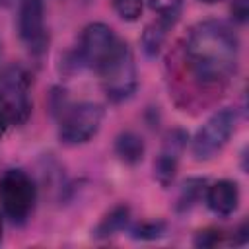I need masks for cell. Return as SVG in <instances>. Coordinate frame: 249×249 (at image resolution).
Returning a JSON list of instances; mask_svg holds the SVG:
<instances>
[{
  "mask_svg": "<svg viewBox=\"0 0 249 249\" xmlns=\"http://www.w3.org/2000/svg\"><path fill=\"white\" fill-rule=\"evenodd\" d=\"M220 239H222V231L210 228V230L198 231L196 237H195V243H196L198 247H212V245H216Z\"/></svg>",
  "mask_w": 249,
  "mask_h": 249,
  "instance_id": "ac0fdd59",
  "label": "cell"
},
{
  "mask_svg": "<svg viewBox=\"0 0 249 249\" xmlns=\"http://www.w3.org/2000/svg\"><path fill=\"white\" fill-rule=\"evenodd\" d=\"M185 53L191 72L198 82L220 84L235 72L239 41L228 23L208 19L191 29Z\"/></svg>",
  "mask_w": 249,
  "mask_h": 249,
  "instance_id": "6da1fadb",
  "label": "cell"
},
{
  "mask_svg": "<svg viewBox=\"0 0 249 249\" xmlns=\"http://www.w3.org/2000/svg\"><path fill=\"white\" fill-rule=\"evenodd\" d=\"M103 121V109L97 103H78L70 107L60 123L58 136L62 144L78 146L88 142L97 130Z\"/></svg>",
  "mask_w": 249,
  "mask_h": 249,
  "instance_id": "5b68a950",
  "label": "cell"
},
{
  "mask_svg": "<svg viewBox=\"0 0 249 249\" xmlns=\"http://www.w3.org/2000/svg\"><path fill=\"white\" fill-rule=\"evenodd\" d=\"M0 204L4 212L16 222H21L29 216L35 204V185L27 173L10 169L0 177Z\"/></svg>",
  "mask_w": 249,
  "mask_h": 249,
  "instance_id": "3957f363",
  "label": "cell"
},
{
  "mask_svg": "<svg viewBox=\"0 0 249 249\" xmlns=\"http://www.w3.org/2000/svg\"><path fill=\"white\" fill-rule=\"evenodd\" d=\"M12 121H10V117H8V113H6V109L2 107V103H0V136H4V132H6V128H8V124H10Z\"/></svg>",
  "mask_w": 249,
  "mask_h": 249,
  "instance_id": "ffe728a7",
  "label": "cell"
},
{
  "mask_svg": "<svg viewBox=\"0 0 249 249\" xmlns=\"http://www.w3.org/2000/svg\"><path fill=\"white\" fill-rule=\"evenodd\" d=\"M173 25L169 21H163V19H156L154 23L146 25L144 33H142V49L148 56H156L160 54L163 43H165V37H167V31L171 29Z\"/></svg>",
  "mask_w": 249,
  "mask_h": 249,
  "instance_id": "30bf717a",
  "label": "cell"
},
{
  "mask_svg": "<svg viewBox=\"0 0 249 249\" xmlns=\"http://www.w3.org/2000/svg\"><path fill=\"white\" fill-rule=\"evenodd\" d=\"M115 152L123 161L138 163L144 156V142L134 132H123V134H119V138L115 142Z\"/></svg>",
  "mask_w": 249,
  "mask_h": 249,
  "instance_id": "8fae6325",
  "label": "cell"
},
{
  "mask_svg": "<svg viewBox=\"0 0 249 249\" xmlns=\"http://www.w3.org/2000/svg\"><path fill=\"white\" fill-rule=\"evenodd\" d=\"M113 8L117 16L124 21H136L142 14L144 0H113Z\"/></svg>",
  "mask_w": 249,
  "mask_h": 249,
  "instance_id": "9a60e30c",
  "label": "cell"
},
{
  "mask_svg": "<svg viewBox=\"0 0 249 249\" xmlns=\"http://www.w3.org/2000/svg\"><path fill=\"white\" fill-rule=\"evenodd\" d=\"M0 103L12 123H25L31 111L29 76L21 66H10L0 76Z\"/></svg>",
  "mask_w": 249,
  "mask_h": 249,
  "instance_id": "8992f818",
  "label": "cell"
},
{
  "mask_svg": "<svg viewBox=\"0 0 249 249\" xmlns=\"http://www.w3.org/2000/svg\"><path fill=\"white\" fill-rule=\"evenodd\" d=\"M97 72L101 76L103 91L111 101H124L134 93L138 84L136 64L134 54L126 43L121 41L115 53L103 62V66Z\"/></svg>",
  "mask_w": 249,
  "mask_h": 249,
  "instance_id": "7a4b0ae2",
  "label": "cell"
},
{
  "mask_svg": "<svg viewBox=\"0 0 249 249\" xmlns=\"http://www.w3.org/2000/svg\"><path fill=\"white\" fill-rule=\"evenodd\" d=\"M231 14L237 21H245V18H247V0H233Z\"/></svg>",
  "mask_w": 249,
  "mask_h": 249,
  "instance_id": "d6986e66",
  "label": "cell"
},
{
  "mask_svg": "<svg viewBox=\"0 0 249 249\" xmlns=\"http://www.w3.org/2000/svg\"><path fill=\"white\" fill-rule=\"evenodd\" d=\"M235 111L233 109H222L218 113H214L195 134L193 138V156L198 161L210 160L212 156H216L226 142L230 140L233 128H235Z\"/></svg>",
  "mask_w": 249,
  "mask_h": 249,
  "instance_id": "277c9868",
  "label": "cell"
},
{
  "mask_svg": "<svg viewBox=\"0 0 249 249\" xmlns=\"http://www.w3.org/2000/svg\"><path fill=\"white\" fill-rule=\"evenodd\" d=\"M152 12L158 14L160 19L169 21L171 25H175V21L181 16V8H183V0H148Z\"/></svg>",
  "mask_w": 249,
  "mask_h": 249,
  "instance_id": "4fadbf2b",
  "label": "cell"
},
{
  "mask_svg": "<svg viewBox=\"0 0 249 249\" xmlns=\"http://www.w3.org/2000/svg\"><path fill=\"white\" fill-rule=\"evenodd\" d=\"M119 39L115 31L105 25V23H89L80 39V60L89 66L99 70L103 62L115 53L119 47Z\"/></svg>",
  "mask_w": 249,
  "mask_h": 249,
  "instance_id": "52a82bcc",
  "label": "cell"
},
{
  "mask_svg": "<svg viewBox=\"0 0 249 249\" xmlns=\"http://www.w3.org/2000/svg\"><path fill=\"white\" fill-rule=\"evenodd\" d=\"M126 222H128V208L126 206H117L113 212H109L105 218H103V222L99 224V228H97V237H107V235H113V233H117L119 230H123L124 226H126Z\"/></svg>",
  "mask_w": 249,
  "mask_h": 249,
  "instance_id": "7c38bea8",
  "label": "cell"
},
{
  "mask_svg": "<svg viewBox=\"0 0 249 249\" xmlns=\"http://www.w3.org/2000/svg\"><path fill=\"white\" fill-rule=\"evenodd\" d=\"M0 239H2V220H0Z\"/></svg>",
  "mask_w": 249,
  "mask_h": 249,
  "instance_id": "44dd1931",
  "label": "cell"
},
{
  "mask_svg": "<svg viewBox=\"0 0 249 249\" xmlns=\"http://www.w3.org/2000/svg\"><path fill=\"white\" fill-rule=\"evenodd\" d=\"M163 231V224L161 222H152V224H142L134 230V237H142V239H154L158 235H161Z\"/></svg>",
  "mask_w": 249,
  "mask_h": 249,
  "instance_id": "e0dca14e",
  "label": "cell"
},
{
  "mask_svg": "<svg viewBox=\"0 0 249 249\" xmlns=\"http://www.w3.org/2000/svg\"><path fill=\"white\" fill-rule=\"evenodd\" d=\"M200 2H216V0H200Z\"/></svg>",
  "mask_w": 249,
  "mask_h": 249,
  "instance_id": "7402d4cb",
  "label": "cell"
},
{
  "mask_svg": "<svg viewBox=\"0 0 249 249\" xmlns=\"http://www.w3.org/2000/svg\"><path fill=\"white\" fill-rule=\"evenodd\" d=\"M206 202L210 210H214L220 216H228L237 208L239 202V189L233 181L222 179L208 187L206 191Z\"/></svg>",
  "mask_w": 249,
  "mask_h": 249,
  "instance_id": "9c48e42d",
  "label": "cell"
},
{
  "mask_svg": "<svg viewBox=\"0 0 249 249\" xmlns=\"http://www.w3.org/2000/svg\"><path fill=\"white\" fill-rule=\"evenodd\" d=\"M202 185H204V181H200V179H189L185 183V187L181 191V196H179V208L181 210L193 206L198 200V196L202 193Z\"/></svg>",
  "mask_w": 249,
  "mask_h": 249,
  "instance_id": "2e32d148",
  "label": "cell"
},
{
  "mask_svg": "<svg viewBox=\"0 0 249 249\" xmlns=\"http://www.w3.org/2000/svg\"><path fill=\"white\" fill-rule=\"evenodd\" d=\"M43 0H21L19 4V35L29 45L33 53H41L47 45V35L43 27Z\"/></svg>",
  "mask_w": 249,
  "mask_h": 249,
  "instance_id": "ba28073f",
  "label": "cell"
},
{
  "mask_svg": "<svg viewBox=\"0 0 249 249\" xmlns=\"http://www.w3.org/2000/svg\"><path fill=\"white\" fill-rule=\"evenodd\" d=\"M177 161H179V158L169 156V154H165V152H161L160 158L156 160V163H154V175H156V179H158L163 187L173 181L175 169H177Z\"/></svg>",
  "mask_w": 249,
  "mask_h": 249,
  "instance_id": "5bb4252c",
  "label": "cell"
}]
</instances>
